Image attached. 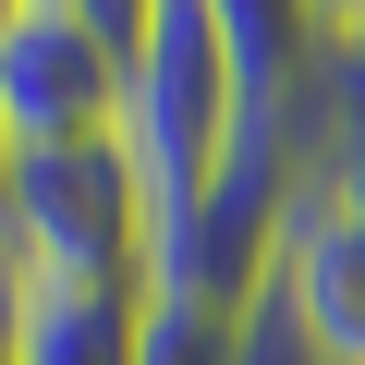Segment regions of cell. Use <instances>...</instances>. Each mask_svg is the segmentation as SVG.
Returning <instances> with one entry per match:
<instances>
[{"label": "cell", "instance_id": "8fae6325", "mask_svg": "<svg viewBox=\"0 0 365 365\" xmlns=\"http://www.w3.org/2000/svg\"><path fill=\"white\" fill-rule=\"evenodd\" d=\"M13 182H25V146L0 134V256H13Z\"/></svg>", "mask_w": 365, "mask_h": 365}, {"label": "cell", "instance_id": "6da1fadb", "mask_svg": "<svg viewBox=\"0 0 365 365\" xmlns=\"http://www.w3.org/2000/svg\"><path fill=\"white\" fill-rule=\"evenodd\" d=\"M244 134H256V98H244V73H232V37L207 25V0H158V25H146L134 61H122V158L146 170L158 232L232 170Z\"/></svg>", "mask_w": 365, "mask_h": 365}, {"label": "cell", "instance_id": "3957f363", "mask_svg": "<svg viewBox=\"0 0 365 365\" xmlns=\"http://www.w3.org/2000/svg\"><path fill=\"white\" fill-rule=\"evenodd\" d=\"M0 134H13L25 158L122 134V49H110L86 13H61V0L25 13L13 37H0Z\"/></svg>", "mask_w": 365, "mask_h": 365}, {"label": "cell", "instance_id": "ba28073f", "mask_svg": "<svg viewBox=\"0 0 365 365\" xmlns=\"http://www.w3.org/2000/svg\"><path fill=\"white\" fill-rule=\"evenodd\" d=\"M61 13H86V25H98V37H110V49L134 61V37L158 25V0H61Z\"/></svg>", "mask_w": 365, "mask_h": 365}, {"label": "cell", "instance_id": "30bf717a", "mask_svg": "<svg viewBox=\"0 0 365 365\" xmlns=\"http://www.w3.org/2000/svg\"><path fill=\"white\" fill-rule=\"evenodd\" d=\"M13 329H25V268L0 256V365H13Z\"/></svg>", "mask_w": 365, "mask_h": 365}, {"label": "cell", "instance_id": "7c38bea8", "mask_svg": "<svg viewBox=\"0 0 365 365\" xmlns=\"http://www.w3.org/2000/svg\"><path fill=\"white\" fill-rule=\"evenodd\" d=\"M37 13H49V0H37Z\"/></svg>", "mask_w": 365, "mask_h": 365}, {"label": "cell", "instance_id": "277c9868", "mask_svg": "<svg viewBox=\"0 0 365 365\" xmlns=\"http://www.w3.org/2000/svg\"><path fill=\"white\" fill-rule=\"evenodd\" d=\"M280 304L304 317V341L329 365H365V207L304 182V207L280 232Z\"/></svg>", "mask_w": 365, "mask_h": 365}, {"label": "cell", "instance_id": "52a82bcc", "mask_svg": "<svg viewBox=\"0 0 365 365\" xmlns=\"http://www.w3.org/2000/svg\"><path fill=\"white\" fill-rule=\"evenodd\" d=\"M232 365H329V353L304 341V317H292V304H280V280H268V292L244 304V353H232Z\"/></svg>", "mask_w": 365, "mask_h": 365}, {"label": "cell", "instance_id": "7a4b0ae2", "mask_svg": "<svg viewBox=\"0 0 365 365\" xmlns=\"http://www.w3.org/2000/svg\"><path fill=\"white\" fill-rule=\"evenodd\" d=\"M13 268L25 280H110V292L158 280V195L122 158V134L25 158V182H13Z\"/></svg>", "mask_w": 365, "mask_h": 365}, {"label": "cell", "instance_id": "9c48e42d", "mask_svg": "<svg viewBox=\"0 0 365 365\" xmlns=\"http://www.w3.org/2000/svg\"><path fill=\"white\" fill-rule=\"evenodd\" d=\"M304 13H317V37H329V61H353V49H365V0H304Z\"/></svg>", "mask_w": 365, "mask_h": 365}, {"label": "cell", "instance_id": "8992f818", "mask_svg": "<svg viewBox=\"0 0 365 365\" xmlns=\"http://www.w3.org/2000/svg\"><path fill=\"white\" fill-rule=\"evenodd\" d=\"M232 353H244V317H232V304L146 292V317H134V365H232Z\"/></svg>", "mask_w": 365, "mask_h": 365}, {"label": "cell", "instance_id": "5b68a950", "mask_svg": "<svg viewBox=\"0 0 365 365\" xmlns=\"http://www.w3.org/2000/svg\"><path fill=\"white\" fill-rule=\"evenodd\" d=\"M134 317H146V292H110V280H25L13 365H134Z\"/></svg>", "mask_w": 365, "mask_h": 365}]
</instances>
